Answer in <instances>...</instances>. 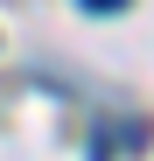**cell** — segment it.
I'll use <instances>...</instances> for the list:
<instances>
[{
    "mask_svg": "<svg viewBox=\"0 0 154 161\" xmlns=\"http://www.w3.org/2000/svg\"><path fill=\"white\" fill-rule=\"evenodd\" d=\"M84 7H91V14H119L126 0H84Z\"/></svg>",
    "mask_w": 154,
    "mask_h": 161,
    "instance_id": "cell-1",
    "label": "cell"
}]
</instances>
